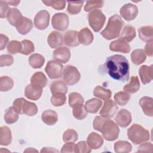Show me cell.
<instances>
[{
  "label": "cell",
  "mask_w": 153,
  "mask_h": 153,
  "mask_svg": "<svg viewBox=\"0 0 153 153\" xmlns=\"http://www.w3.org/2000/svg\"><path fill=\"white\" fill-rule=\"evenodd\" d=\"M0 36H1L0 50H3L5 48L7 44H8V42L9 39H8V38L6 35H5L2 33H1L0 35Z\"/></svg>",
  "instance_id": "56"
},
{
  "label": "cell",
  "mask_w": 153,
  "mask_h": 153,
  "mask_svg": "<svg viewBox=\"0 0 153 153\" xmlns=\"http://www.w3.org/2000/svg\"><path fill=\"white\" fill-rule=\"evenodd\" d=\"M50 14L46 10L39 11L34 18V26L39 30H44L49 25Z\"/></svg>",
  "instance_id": "10"
},
{
  "label": "cell",
  "mask_w": 153,
  "mask_h": 153,
  "mask_svg": "<svg viewBox=\"0 0 153 153\" xmlns=\"http://www.w3.org/2000/svg\"><path fill=\"white\" fill-rule=\"evenodd\" d=\"M23 17L21 12L17 8H11L10 9L7 16V20L13 26H16Z\"/></svg>",
  "instance_id": "27"
},
{
  "label": "cell",
  "mask_w": 153,
  "mask_h": 153,
  "mask_svg": "<svg viewBox=\"0 0 153 153\" xmlns=\"http://www.w3.org/2000/svg\"><path fill=\"white\" fill-rule=\"evenodd\" d=\"M91 149L88 146L87 143L85 141H80L75 145V152L78 153H89Z\"/></svg>",
  "instance_id": "49"
},
{
  "label": "cell",
  "mask_w": 153,
  "mask_h": 153,
  "mask_svg": "<svg viewBox=\"0 0 153 153\" xmlns=\"http://www.w3.org/2000/svg\"><path fill=\"white\" fill-rule=\"evenodd\" d=\"M16 27L19 33L25 35L31 30L33 27V23L30 19L23 17L20 22L16 26Z\"/></svg>",
  "instance_id": "21"
},
{
  "label": "cell",
  "mask_w": 153,
  "mask_h": 153,
  "mask_svg": "<svg viewBox=\"0 0 153 153\" xmlns=\"http://www.w3.org/2000/svg\"><path fill=\"white\" fill-rule=\"evenodd\" d=\"M139 103L146 115L149 117L153 116V99L152 97H142L139 100Z\"/></svg>",
  "instance_id": "18"
},
{
  "label": "cell",
  "mask_w": 153,
  "mask_h": 153,
  "mask_svg": "<svg viewBox=\"0 0 153 153\" xmlns=\"http://www.w3.org/2000/svg\"><path fill=\"white\" fill-rule=\"evenodd\" d=\"M47 42L51 48H55L62 45L63 42V38L60 32L53 31L48 36Z\"/></svg>",
  "instance_id": "23"
},
{
  "label": "cell",
  "mask_w": 153,
  "mask_h": 153,
  "mask_svg": "<svg viewBox=\"0 0 153 153\" xmlns=\"http://www.w3.org/2000/svg\"><path fill=\"white\" fill-rule=\"evenodd\" d=\"M14 85L13 79L8 76H2L0 78V90L1 91H7L11 90Z\"/></svg>",
  "instance_id": "39"
},
{
  "label": "cell",
  "mask_w": 153,
  "mask_h": 153,
  "mask_svg": "<svg viewBox=\"0 0 153 153\" xmlns=\"http://www.w3.org/2000/svg\"><path fill=\"white\" fill-rule=\"evenodd\" d=\"M22 43L16 40H12L8 42L7 45V51L12 54H16L20 53L22 49Z\"/></svg>",
  "instance_id": "47"
},
{
  "label": "cell",
  "mask_w": 153,
  "mask_h": 153,
  "mask_svg": "<svg viewBox=\"0 0 153 153\" xmlns=\"http://www.w3.org/2000/svg\"><path fill=\"white\" fill-rule=\"evenodd\" d=\"M42 93V88L36 86L32 84H28L25 89V96L32 100H38Z\"/></svg>",
  "instance_id": "15"
},
{
  "label": "cell",
  "mask_w": 153,
  "mask_h": 153,
  "mask_svg": "<svg viewBox=\"0 0 153 153\" xmlns=\"http://www.w3.org/2000/svg\"><path fill=\"white\" fill-rule=\"evenodd\" d=\"M42 121L47 125H54L58 121V115L54 111L48 109L44 111L41 115Z\"/></svg>",
  "instance_id": "24"
},
{
  "label": "cell",
  "mask_w": 153,
  "mask_h": 153,
  "mask_svg": "<svg viewBox=\"0 0 153 153\" xmlns=\"http://www.w3.org/2000/svg\"><path fill=\"white\" fill-rule=\"evenodd\" d=\"M51 25L54 29L60 31H64L68 27L69 17L63 13H56L52 17Z\"/></svg>",
  "instance_id": "9"
},
{
  "label": "cell",
  "mask_w": 153,
  "mask_h": 153,
  "mask_svg": "<svg viewBox=\"0 0 153 153\" xmlns=\"http://www.w3.org/2000/svg\"><path fill=\"white\" fill-rule=\"evenodd\" d=\"M111 94L112 93L110 90L105 88L100 85L96 86L93 90V94L95 97H99L105 101L111 98Z\"/></svg>",
  "instance_id": "37"
},
{
  "label": "cell",
  "mask_w": 153,
  "mask_h": 153,
  "mask_svg": "<svg viewBox=\"0 0 153 153\" xmlns=\"http://www.w3.org/2000/svg\"><path fill=\"white\" fill-rule=\"evenodd\" d=\"M127 136L128 139L134 145H139L149 139V133L148 130L139 124H133L127 130Z\"/></svg>",
  "instance_id": "3"
},
{
  "label": "cell",
  "mask_w": 153,
  "mask_h": 153,
  "mask_svg": "<svg viewBox=\"0 0 153 153\" xmlns=\"http://www.w3.org/2000/svg\"><path fill=\"white\" fill-rule=\"evenodd\" d=\"M136 36V30L134 27L131 25H126L123 29L120 36V39L124 41L131 42Z\"/></svg>",
  "instance_id": "31"
},
{
  "label": "cell",
  "mask_w": 153,
  "mask_h": 153,
  "mask_svg": "<svg viewBox=\"0 0 153 153\" xmlns=\"http://www.w3.org/2000/svg\"><path fill=\"white\" fill-rule=\"evenodd\" d=\"M34 151L37 152V151L36 149H33L32 148H28V149H26L25 151V152H34Z\"/></svg>",
  "instance_id": "59"
},
{
  "label": "cell",
  "mask_w": 153,
  "mask_h": 153,
  "mask_svg": "<svg viewBox=\"0 0 153 153\" xmlns=\"http://www.w3.org/2000/svg\"><path fill=\"white\" fill-rule=\"evenodd\" d=\"M104 69L109 76L115 80L126 82L129 79V63L122 55L115 54L108 57L104 64Z\"/></svg>",
  "instance_id": "1"
},
{
  "label": "cell",
  "mask_w": 153,
  "mask_h": 153,
  "mask_svg": "<svg viewBox=\"0 0 153 153\" xmlns=\"http://www.w3.org/2000/svg\"><path fill=\"white\" fill-rule=\"evenodd\" d=\"M14 59L10 54H3L0 56V66H8L13 65Z\"/></svg>",
  "instance_id": "50"
},
{
  "label": "cell",
  "mask_w": 153,
  "mask_h": 153,
  "mask_svg": "<svg viewBox=\"0 0 153 153\" xmlns=\"http://www.w3.org/2000/svg\"><path fill=\"white\" fill-rule=\"evenodd\" d=\"M109 49L112 51L128 53L130 51V46L127 42L119 39L111 42Z\"/></svg>",
  "instance_id": "17"
},
{
  "label": "cell",
  "mask_w": 153,
  "mask_h": 153,
  "mask_svg": "<svg viewBox=\"0 0 153 153\" xmlns=\"http://www.w3.org/2000/svg\"><path fill=\"white\" fill-rule=\"evenodd\" d=\"M100 132L106 140L114 141L118 138L120 129L117 124L113 121L106 118L101 127Z\"/></svg>",
  "instance_id": "5"
},
{
  "label": "cell",
  "mask_w": 153,
  "mask_h": 153,
  "mask_svg": "<svg viewBox=\"0 0 153 153\" xmlns=\"http://www.w3.org/2000/svg\"><path fill=\"white\" fill-rule=\"evenodd\" d=\"M12 134L11 131L7 126L0 127V145L8 146L11 143Z\"/></svg>",
  "instance_id": "25"
},
{
  "label": "cell",
  "mask_w": 153,
  "mask_h": 153,
  "mask_svg": "<svg viewBox=\"0 0 153 153\" xmlns=\"http://www.w3.org/2000/svg\"><path fill=\"white\" fill-rule=\"evenodd\" d=\"M63 65L56 60H50L46 65L45 71L51 79H57L62 76Z\"/></svg>",
  "instance_id": "8"
},
{
  "label": "cell",
  "mask_w": 153,
  "mask_h": 153,
  "mask_svg": "<svg viewBox=\"0 0 153 153\" xmlns=\"http://www.w3.org/2000/svg\"><path fill=\"white\" fill-rule=\"evenodd\" d=\"M63 140L66 143H74L78 140V133L74 129H68L63 134Z\"/></svg>",
  "instance_id": "44"
},
{
  "label": "cell",
  "mask_w": 153,
  "mask_h": 153,
  "mask_svg": "<svg viewBox=\"0 0 153 153\" xmlns=\"http://www.w3.org/2000/svg\"><path fill=\"white\" fill-rule=\"evenodd\" d=\"M19 114L14 108V107L11 106L8 108L4 114V118L5 123L8 124H11L16 123L19 118Z\"/></svg>",
  "instance_id": "33"
},
{
  "label": "cell",
  "mask_w": 153,
  "mask_h": 153,
  "mask_svg": "<svg viewBox=\"0 0 153 153\" xmlns=\"http://www.w3.org/2000/svg\"><path fill=\"white\" fill-rule=\"evenodd\" d=\"M153 146L151 142L149 143H144L141 144L137 149V152H152Z\"/></svg>",
  "instance_id": "53"
},
{
  "label": "cell",
  "mask_w": 153,
  "mask_h": 153,
  "mask_svg": "<svg viewBox=\"0 0 153 153\" xmlns=\"http://www.w3.org/2000/svg\"><path fill=\"white\" fill-rule=\"evenodd\" d=\"M87 143L91 149H97L102 146L103 139L100 134L95 132H92L88 136Z\"/></svg>",
  "instance_id": "19"
},
{
  "label": "cell",
  "mask_w": 153,
  "mask_h": 153,
  "mask_svg": "<svg viewBox=\"0 0 153 153\" xmlns=\"http://www.w3.org/2000/svg\"><path fill=\"white\" fill-rule=\"evenodd\" d=\"M64 42L68 47H76L79 44L78 32L76 30H69L64 35Z\"/></svg>",
  "instance_id": "20"
},
{
  "label": "cell",
  "mask_w": 153,
  "mask_h": 153,
  "mask_svg": "<svg viewBox=\"0 0 153 153\" xmlns=\"http://www.w3.org/2000/svg\"><path fill=\"white\" fill-rule=\"evenodd\" d=\"M88 20L90 26L94 32H97L103 27L106 21V17L101 10L95 9L89 13Z\"/></svg>",
  "instance_id": "6"
},
{
  "label": "cell",
  "mask_w": 153,
  "mask_h": 153,
  "mask_svg": "<svg viewBox=\"0 0 153 153\" xmlns=\"http://www.w3.org/2000/svg\"><path fill=\"white\" fill-rule=\"evenodd\" d=\"M65 94L57 93L53 94L51 97V103L54 106H61L66 103Z\"/></svg>",
  "instance_id": "45"
},
{
  "label": "cell",
  "mask_w": 153,
  "mask_h": 153,
  "mask_svg": "<svg viewBox=\"0 0 153 153\" xmlns=\"http://www.w3.org/2000/svg\"><path fill=\"white\" fill-rule=\"evenodd\" d=\"M105 119H106V118L100 117V116H96L94 118V120L93 121V128L96 130L100 131L101 127H102Z\"/></svg>",
  "instance_id": "52"
},
{
  "label": "cell",
  "mask_w": 153,
  "mask_h": 153,
  "mask_svg": "<svg viewBox=\"0 0 153 153\" xmlns=\"http://www.w3.org/2000/svg\"><path fill=\"white\" fill-rule=\"evenodd\" d=\"M8 5L4 1H0V17L1 19L7 17L10 10Z\"/></svg>",
  "instance_id": "51"
},
{
  "label": "cell",
  "mask_w": 153,
  "mask_h": 153,
  "mask_svg": "<svg viewBox=\"0 0 153 153\" xmlns=\"http://www.w3.org/2000/svg\"><path fill=\"white\" fill-rule=\"evenodd\" d=\"M121 17L127 21L134 20L137 16L138 8L134 4L128 3L124 4L120 11Z\"/></svg>",
  "instance_id": "11"
},
{
  "label": "cell",
  "mask_w": 153,
  "mask_h": 153,
  "mask_svg": "<svg viewBox=\"0 0 153 153\" xmlns=\"http://www.w3.org/2000/svg\"><path fill=\"white\" fill-rule=\"evenodd\" d=\"M145 54L149 57L153 56V50H152V41L148 42L145 47Z\"/></svg>",
  "instance_id": "55"
},
{
  "label": "cell",
  "mask_w": 153,
  "mask_h": 153,
  "mask_svg": "<svg viewBox=\"0 0 153 153\" xmlns=\"http://www.w3.org/2000/svg\"><path fill=\"white\" fill-rule=\"evenodd\" d=\"M13 106L19 114L33 116L38 112V108L35 103L29 102L22 97L16 99L13 102Z\"/></svg>",
  "instance_id": "4"
},
{
  "label": "cell",
  "mask_w": 153,
  "mask_h": 153,
  "mask_svg": "<svg viewBox=\"0 0 153 153\" xmlns=\"http://www.w3.org/2000/svg\"><path fill=\"white\" fill-rule=\"evenodd\" d=\"M123 25L124 22L121 17L118 14H115L109 19L106 27L100 32V34L107 40L116 38L120 35Z\"/></svg>",
  "instance_id": "2"
},
{
  "label": "cell",
  "mask_w": 153,
  "mask_h": 153,
  "mask_svg": "<svg viewBox=\"0 0 153 153\" xmlns=\"http://www.w3.org/2000/svg\"><path fill=\"white\" fill-rule=\"evenodd\" d=\"M68 90L66 84L62 80H56L51 83L50 90L52 95L57 93L66 94Z\"/></svg>",
  "instance_id": "29"
},
{
  "label": "cell",
  "mask_w": 153,
  "mask_h": 153,
  "mask_svg": "<svg viewBox=\"0 0 153 153\" xmlns=\"http://www.w3.org/2000/svg\"><path fill=\"white\" fill-rule=\"evenodd\" d=\"M20 1H7L5 2L8 5H11L13 6H17L18 4L20 3Z\"/></svg>",
  "instance_id": "58"
},
{
  "label": "cell",
  "mask_w": 153,
  "mask_h": 153,
  "mask_svg": "<svg viewBox=\"0 0 153 153\" xmlns=\"http://www.w3.org/2000/svg\"><path fill=\"white\" fill-rule=\"evenodd\" d=\"M117 124L122 128L127 127L131 122L130 112L125 109H120L115 118Z\"/></svg>",
  "instance_id": "13"
},
{
  "label": "cell",
  "mask_w": 153,
  "mask_h": 153,
  "mask_svg": "<svg viewBox=\"0 0 153 153\" xmlns=\"http://www.w3.org/2000/svg\"><path fill=\"white\" fill-rule=\"evenodd\" d=\"M131 60L136 65L142 64L146 60V54L142 49H136L131 53Z\"/></svg>",
  "instance_id": "35"
},
{
  "label": "cell",
  "mask_w": 153,
  "mask_h": 153,
  "mask_svg": "<svg viewBox=\"0 0 153 153\" xmlns=\"http://www.w3.org/2000/svg\"><path fill=\"white\" fill-rule=\"evenodd\" d=\"M22 49L20 53L24 55H29L35 51V46L33 42L27 39L22 41Z\"/></svg>",
  "instance_id": "43"
},
{
  "label": "cell",
  "mask_w": 153,
  "mask_h": 153,
  "mask_svg": "<svg viewBox=\"0 0 153 153\" xmlns=\"http://www.w3.org/2000/svg\"><path fill=\"white\" fill-rule=\"evenodd\" d=\"M114 148L115 152L117 153H127L131 151L132 146L127 141L119 140L115 143Z\"/></svg>",
  "instance_id": "36"
},
{
  "label": "cell",
  "mask_w": 153,
  "mask_h": 153,
  "mask_svg": "<svg viewBox=\"0 0 153 153\" xmlns=\"http://www.w3.org/2000/svg\"><path fill=\"white\" fill-rule=\"evenodd\" d=\"M58 152L57 150H56L54 149L53 148H49V147H45V148H43L41 151V152Z\"/></svg>",
  "instance_id": "57"
},
{
  "label": "cell",
  "mask_w": 153,
  "mask_h": 153,
  "mask_svg": "<svg viewBox=\"0 0 153 153\" xmlns=\"http://www.w3.org/2000/svg\"><path fill=\"white\" fill-rule=\"evenodd\" d=\"M140 88V82L137 76H131L130 81L128 84L125 85L123 87V90L130 94L136 93Z\"/></svg>",
  "instance_id": "30"
},
{
  "label": "cell",
  "mask_w": 153,
  "mask_h": 153,
  "mask_svg": "<svg viewBox=\"0 0 153 153\" xmlns=\"http://www.w3.org/2000/svg\"><path fill=\"white\" fill-rule=\"evenodd\" d=\"M94 36L91 30L88 27H84L78 32V40L79 44L84 45H90L92 43Z\"/></svg>",
  "instance_id": "22"
},
{
  "label": "cell",
  "mask_w": 153,
  "mask_h": 153,
  "mask_svg": "<svg viewBox=\"0 0 153 153\" xmlns=\"http://www.w3.org/2000/svg\"><path fill=\"white\" fill-rule=\"evenodd\" d=\"M29 65L35 69L41 68L45 62L44 57L40 54L35 53L32 54L28 59Z\"/></svg>",
  "instance_id": "34"
},
{
  "label": "cell",
  "mask_w": 153,
  "mask_h": 153,
  "mask_svg": "<svg viewBox=\"0 0 153 153\" xmlns=\"http://www.w3.org/2000/svg\"><path fill=\"white\" fill-rule=\"evenodd\" d=\"M61 152H75V145L74 143L67 142L62 148Z\"/></svg>",
  "instance_id": "54"
},
{
  "label": "cell",
  "mask_w": 153,
  "mask_h": 153,
  "mask_svg": "<svg viewBox=\"0 0 153 153\" xmlns=\"http://www.w3.org/2000/svg\"><path fill=\"white\" fill-rule=\"evenodd\" d=\"M140 39L144 42L152 41L153 39V28L151 26H145L140 27L138 30Z\"/></svg>",
  "instance_id": "28"
},
{
  "label": "cell",
  "mask_w": 153,
  "mask_h": 153,
  "mask_svg": "<svg viewBox=\"0 0 153 153\" xmlns=\"http://www.w3.org/2000/svg\"><path fill=\"white\" fill-rule=\"evenodd\" d=\"M30 82L31 84L42 88L47 84V78L45 74L42 72H36L31 76Z\"/></svg>",
  "instance_id": "26"
},
{
  "label": "cell",
  "mask_w": 153,
  "mask_h": 153,
  "mask_svg": "<svg viewBox=\"0 0 153 153\" xmlns=\"http://www.w3.org/2000/svg\"><path fill=\"white\" fill-rule=\"evenodd\" d=\"M72 114L76 119L81 120L87 117V111L83 105H79L73 107Z\"/></svg>",
  "instance_id": "41"
},
{
  "label": "cell",
  "mask_w": 153,
  "mask_h": 153,
  "mask_svg": "<svg viewBox=\"0 0 153 153\" xmlns=\"http://www.w3.org/2000/svg\"><path fill=\"white\" fill-rule=\"evenodd\" d=\"M84 100L83 97L78 93L72 92L69 94V105L71 108L79 105H82Z\"/></svg>",
  "instance_id": "38"
},
{
  "label": "cell",
  "mask_w": 153,
  "mask_h": 153,
  "mask_svg": "<svg viewBox=\"0 0 153 153\" xmlns=\"http://www.w3.org/2000/svg\"><path fill=\"white\" fill-rule=\"evenodd\" d=\"M42 2L47 6L51 7L57 10H61L65 8L66 2L65 1H57V0H47L42 1Z\"/></svg>",
  "instance_id": "46"
},
{
  "label": "cell",
  "mask_w": 153,
  "mask_h": 153,
  "mask_svg": "<svg viewBox=\"0 0 153 153\" xmlns=\"http://www.w3.org/2000/svg\"><path fill=\"white\" fill-rule=\"evenodd\" d=\"M80 78V73L76 67L72 65L65 66L63 71V79L67 85H72L76 84Z\"/></svg>",
  "instance_id": "7"
},
{
  "label": "cell",
  "mask_w": 153,
  "mask_h": 153,
  "mask_svg": "<svg viewBox=\"0 0 153 153\" xmlns=\"http://www.w3.org/2000/svg\"><path fill=\"white\" fill-rule=\"evenodd\" d=\"M102 105V100L96 98H93L87 100L85 102L84 106L88 112L95 114L99 110Z\"/></svg>",
  "instance_id": "32"
},
{
  "label": "cell",
  "mask_w": 153,
  "mask_h": 153,
  "mask_svg": "<svg viewBox=\"0 0 153 153\" xmlns=\"http://www.w3.org/2000/svg\"><path fill=\"white\" fill-rule=\"evenodd\" d=\"M118 106L112 100H106L103 103V107L99 112L101 117L106 118H112L118 110Z\"/></svg>",
  "instance_id": "12"
},
{
  "label": "cell",
  "mask_w": 153,
  "mask_h": 153,
  "mask_svg": "<svg viewBox=\"0 0 153 153\" xmlns=\"http://www.w3.org/2000/svg\"><path fill=\"white\" fill-rule=\"evenodd\" d=\"M103 5V1H87L84 7V10L86 12L92 11L96 8H102Z\"/></svg>",
  "instance_id": "48"
},
{
  "label": "cell",
  "mask_w": 153,
  "mask_h": 153,
  "mask_svg": "<svg viewBox=\"0 0 153 153\" xmlns=\"http://www.w3.org/2000/svg\"><path fill=\"white\" fill-rule=\"evenodd\" d=\"M139 74L143 84L149 83L153 78V65H142L139 69Z\"/></svg>",
  "instance_id": "16"
},
{
  "label": "cell",
  "mask_w": 153,
  "mask_h": 153,
  "mask_svg": "<svg viewBox=\"0 0 153 153\" xmlns=\"http://www.w3.org/2000/svg\"><path fill=\"white\" fill-rule=\"evenodd\" d=\"M130 99V96L126 92L119 91L115 94L114 100L116 103L120 106L126 105Z\"/></svg>",
  "instance_id": "42"
},
{
  "label": "cell",
  "mask_w": 153,
  "mask_h": 153,
  "mask_svg": "<svg viewBox=\"0 0 153 153\" xmlns=\"http://www.w3.org/2000/svg\"><path fill=\"white\" fill-rule=\"evenodd\" d=\"M68 12L72 14L75 15L78 14L84 4L83 1H68Z\"/></svg>",
  "instance_id": "40"
},
{
  "label": "cell",
  "mask_w": 153,
  "mask_h": 153,
  "mask_svg": "<svg viewBox=\"0 0 153 153\" xmlns=\"http://www.w3.org/2000/svg\"><path fill=\"white\" fill-rule=\"evenodd\" d=\"M71 52L66 47H59L53 52V58L61 63H66L70 59Z\"/></svg>",
  "instance_id": "14"
}]
</instances>
